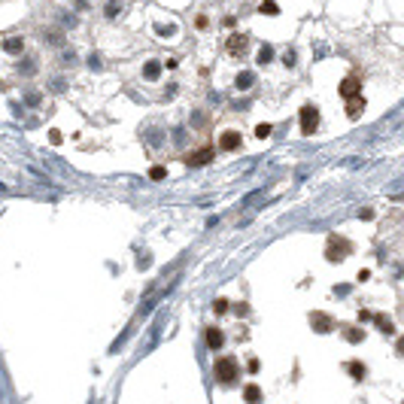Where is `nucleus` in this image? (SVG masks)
<instances>
[{
  "mask_svg": "<svg viewBox=\"0 0 404 404\" xmlns=\"http://www.w3.org/2000/svg\"><path fill=\"white\" fill-rule=\"evenodd\" d=\"M213 371H216V380L222 386H231L240 377V365H237V359H231V356H222V359H216Z\"/></svg>",
  "mask_w": 404,
  "mask_h": 404,
  "instance_id": "1",
  "label": "nucleus"
},
{
  "mask_svg": "<svg viewBox=\"0 0 404 404\" xmlns=\"http://www.w3.org/2000/svg\"><path fill=\"white\" fill-rule=\"evenodd\" d=\"M359 88H362V79H359V76H346L338 91H340L343 100H350V97H359Z\"/></svg>",
  "mask_w": 404,
  "mask_h": 404,
  "instance_id": "6",
  "label": "nucleus"
},
{
  "mask_svg": "<svg viewBox=\"0 0 404 404\" xmlns=\"http://www.w3.org/2000/svg\"><path fill=\"white\" fill-rule=\"evenodd\" d=\"M310 325H313L316 334H328V331L334 328V319H331L328 313H319V310H313V313H310Z\"/></svg>",
  "mask_w": 404,
  "mask_h": 404,
  "instance_id": "5",
  "label": "nucleus"
},
{
  "mask_svg": "<svg viewBox=\"0 0 404 404\" xmlns=\"http://www.w3.org/2000/svg\"><path fill=\"white\" fill-rule=\"evenodd\" d=\"M21 49H25V40H21V37H6V40H3V52L18 55Z\"/></svg>",
  "mask_w": 404,
  "mask_h": 404,
  "instance_id": "11",
  "label": "nucleus"
},
{
  "mask_svg": "<svg viewBox=\"0 0 404 404\" xmlns=\"http://www.w3.org/2000/svg\"><path fill=\"white\" fill-rule=\"evenodd\" d=\"M271 58H274V49H271V46H261V49H259V64H268Z\"/></svg>",
  "mask_w": 404,
  "mask_h": 404,
  "instance_id": "18",
  "label": "nucleus"
},
{
  "mask_svg": "<svg viewBox=\"0 0 404 404\" xmlns=\"http://www.w3.org/2000/svg\"><path fill=\"white\" fill-rule=\"evenodd\" d=\"M362 110H365V100L362 97H350V100H346V115H350V119H359Z\"/></svg>",
  "mask_w": 404,
  "mask_h": 404,
  "instance_id": "10",
  "label": "nucleus"
},
{
  "mask_svg": "<svg viewBox=\"0 0 404 404\" xmlns=\"http://www.w3.org/2000/svg\"><path fill=\"white\" fill-rule=\"evenodd\" d=\"M219 146H222L225 152H234V149H240V134L237 131H225L222 140H219Z\"/></svg>",
  "mask_w": 404,
  "mask_h": 404,
  "instance_id": "8",
  "label": "nucleus"
},
{
  "mask_svg": "<svg viewBox=\"0 0 404 404\" xmlns=\"http://www.w3.org/2000/svg\"><path fill=\"white\" fill-rule=\"evenodd\" d=\"M362 338H365V331H362V328H346V340H350V343L362 340Z\"/></svg>",
  "mask_w": 404,
  "mask_h": 404,
  "instance_id": "21",
  "label": "nucleus"
},
{
  "mask_svg": "<svg viewBox=\"0 0 404 404\" xmlns=\"http://www.w3.org/2000/svg\"><path fill=\"white\" fill-rule=\"evenodd\" d=\"M316 128H319V110L313 107V103H307V107L301 110V134L310 137Z\"/></svg>",
  "mask_w": 404,
  "mask_h": 404,
  "instance_id": "3",
  "label": "nucleus"
},
{
  "mask_svg": "<svg viewBox=\"0 0 404 404\" xmlns=\"http://www.w3.org/2000/svg\"><path fill=\"white\" fill-rule=\"evenodd\" d=\"M243 401H246V404H259V401H261V389H259L256 383H249V386L243 389Z\"/></svg>",
  "mask_w": 404,
  "mask_h": 404,
  "instance_id": "13",
  "label": "nucleus"
},
{
  "mask_svg": "<svg viewBox=\"0 0 404 404\" xmlns=\"http://www.w3.org/2000/svg\"><path fill=\"white\" fill-rule=\"evenodd\" d=\"M194 25H198V31H207V28H210V21H207V16H198V18H194Z\"/></svg>",
  "mask_w": 404,
  "mask_h": 404,
  "instance_id": "24",
  "label": "nucleus"
},
{
  "mask_svg": "<svg viewBox=\"0 0 404 404\" xmlns=\"http://www.w3.org/2000/svg\"><path fill=\"white\" fill-rule=\"evenodd\" d=\"M173 31H177V28H173V25H167V28H164V25H158V33H161V37H170V33H173Z\"/></svg>",
  "mask_w": 404,
  "mask_h": 404,
  "instance_id": "25",
  "label": "nucleus"
},
{
  "mask_svg": "<svg viewBox=\"0 0 404 404\" xmlns=\"http://www.w3.org/2000/svg\"><path fill=\"white\" fill-rule=\"evenodd\" d=\"M225 343V334H222V328H207V346H210V350H219V346Z\"/></svg>",
  "mask_w": 404,
  "mask_h": 404,
  "instance_id": "9",
  "label": "nucleus"
},
{
  "mask_svg": "<svg viewBox=\"0 0 404 404\" xmlns=\"http://www.w3.org/2000/svg\"><path fill=\"white\" fill-rule=\"evenodd\" d=\"M268 134H271V125H259V128H256V137H259V140H264Z\"/></svg>",
  "mask_w": 404,
  "mask_h": 404,
  "instance_id": "23",
  "label": "nucleus"
},
{
  "mask_svg": "<svg viewBox=\"0 0 404 404\" xmlns=\"http://www.w3.org/2000/svg\"><path fill=\"white\" fill-rule=\"evenodd\" d=\"M213 310H216V313H225V310H228V301H225V298H216V301H213Z\"/></svg>",
  "mask_w": 404,
  "mask_h": 404,
  "instance_id": "22",
  "label": "nucleus"
},
{
  "mask_svg": "<svg viewBox=\"0 0 404 404\" xmlns=\"http://www.w3.org/2000/svg\"><path fill=\"white\" fill-rule=\"evenodd\" d=\"M252 82H256V76H252V73H240L237 76V88H249Z\"/></svg>",
  "mask_w": 404,
  "mask_h": 404,
  "instance_id": "19",
  "label": "nucleus"
},
{
  "mask_svg": "<svg viewBox=\"0 0 404 404\" xmlns=\"http://www.w3.org/2000/svg\"><path fill=\"white\" fill-rule=\"evenodd\" d=\"M374 322H377V328L383 331V334H392V331H395V325H392V319H389V316H383V313H380V316H374Z\"/></svg>",
  "mask_w": 404,
  "mask_h": 404,
  "instance_id": "14",
  "label": "nucleus"
},
{
  "mask_svg": "<svg viewBox=\"0 0 404 404\" xmlns=\"http://www.w3.org/2000/svg\"><path fill=\"white\" fill-rule=\"evenodd\" d=\"M225 49H228L231 55H243V52H246V37H243V33H231L228 43H225Z\"/></svg>",
  "mask_w": 404,
  "mask_h": 404,
  "instance_id": "7",
  "label": "nucleus"
},
{
  "mask_svg": "<svg viewBox=\"0 0 404 404\" xmlns=\"http://www.w3.org/2000/svg\"><path fill=\"white\" fill-rule=\"evenodd\" d=\"M346 371H350L356 380H362V377H365V365H362V362H346Z\"/></svg>",
  "mask_w": 404,
  "mask_h": 404,
  "instance_id": "15",
  "label": "nucleus"
},
{
  "mask_svg": "<svg viewBox=\"0 0 404 404\" xmlns=\"http://www.w3.org/2000/svg\"><path fill=\"white\" fill-rule=\"evenodd\" d=\"M350 252H353V243H350V240H343L340 234L328 237V249H325L328 261H343L346 256H350Z\"/></svg>",
  "mask_w": 404,
  "mask_h": 404,
  "instance_id": "2",
  "label": "nucleus"
},
{
  "mask_svg": "<svg viewBox=\"0 0 404 404\" xmlns=\"http://www.w3.org/2000/svg\"><path fill=\"white\" fill-rule=\"evenodd\" d=\"M164 177H167V167H161V164H155L152 170H149V179H155V182L164 179Z\"/></svg>",
  "mask_w": 404,
  "mask_h": 404,
  "instance_id": "20",
  "label": "nucleus"
},
{
  "mask_svg": "<svg viewBox=\"0 0 404 404\" xmlns=\"http://www.w3.org/2000/svg\"><path fill=\"white\" fill-rule=\"evenodd\" d=\"M103 13H107V18H115V16L122 13V3H119V0H110V3H107V9H103Z\"/></svg>",
  "mask_w": 404,
  "mask_h": 404,
  "instance_id": "17",
  "label": "nucleus"
},
{
  "mask_svg": "<svg viewBox=\"0 0 404 404\" xmlns=\"http://www.w3.org/2000/svg\"><path fill=\"white\" fill-rule=\"evenodd\" d=\"M259 13H264V16H276V13H280V6H276L274 0H264V3L259 6Z\"/></svg>",
  "mask_w": 404,
  "mask_h": 404,
  "instance_id": "16",
  "label": "nucleus"
},
{
  "mask_svg": "<svg viewBox=\"0 0 404 404\" xmlns=\"http://www.w3.org/2000/svg\"><path fill=\"white\" fill-rule=\"evenodd\" d=\"M143 76L149 79V82H155V79L161 76V61H146V67H143Z\"/></svg>",
  "mask_w": 404,
  "mask_h": 404,
  "instance_id": "12",
  "label": "nucleus"
},
{
  "mask_svg": "<svg viewBox=\"0 0 404 404\" xmlns=\"http://www.w3.org/2000/svg\"><path fill=\"white\" fill-rule=\"evenodd\" d=\"M213 146H201V149H194V152H189L186 155V164H192V167H204V164H210L213 161Z\"/></svg>",
  "mask_w": 404,
  "mask_h": 404,
  "instance_id": "4",
  "label": "nucleus"
}]
</instances>
